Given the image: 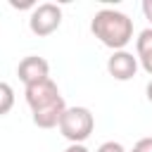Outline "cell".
<instances>
[{
  "label": "cell",
  "mask_w": 152,
  "mask_h": 152,
  "mask_svg": "<svg viewBox=\"0 0 152 152\" xmlns=\"http://www.w3.org/2000/svg\"><path fill=\"white\" fill-rule=\"evenodd\" d=\"M135 52L138 55H145V52H152V26L150 28H142L135 38Z\"/></svg>",
  "instance_id": "cell-9"
},
{
  "label": "cell",
  "mask_w": 152,
  "mask_h": 152,
  "mask_svg": "<svg viewBox=\"0 0 152 152\" xmlns=\"http://www.w3.org/2000/svg\"><path fill=\"white\" fill-rule=\"evenodd\" d=\"M107 71L116 81H131L138 71V57H133L128 50H116L107 59Z\"/></svg>",
  "instance_id": "cell-6"
},
{
  "label": "cell",
  "mask_w": 152,
  "mask_h": 152,
  "mask_svg": "<svg viewBox=\"0 0 152 152\" xmlns=\"http://www.w3.org/2000/svg\"><path fill=\"white\" fill-rule=\"evenodd\" d=\"M17 76H19V81H21L26 88H28V86H36V83L50 78V64H48L45 57L28 55V57H24V59L19 62Z\"/></svg>",
  "instance_id": "cell-5"
},
{
  "label": "cell",
  "mask_w": 152,
  "mask_h": 152,
  "mask_svg": "<svg viewBox=\"0 0 152 152\" xmlns=\"http://www.w3.org/2000/svg\"><path fill=\"white\" fill-rule=\"evenodd\" d=\"M64 112H66V102L62 97L59 102H55L50 107H43L38 112H31V119H33V124L38 128H55V126H59V119H62Z\"/></svg>",
  "instance_id": "cell-7"
},
{
  "label": "cell",
  "mask_w": 152,
  "mask_h": 152,
  "mask_svg": "<svg viewBox=\"0 0 152 152\" xmlns=\"http://www.w3.org/2000/svg\"><path fill=\"white\" fill-rule=\"evenodd\" d=\"M145 95H147V100H150V102H152V81H150V83H147V88H145Z\"/></svg>",
  "instance_id": "cell-15"
},
{
  "label": "cell",
  "mask_w": 152,
  "mask_h": 152,
  "mask_svg": "<svg viewBox=\"0 0 152 152\" xmlns=\"http://www.w3.org/2000/svg\"><path fill=\"white\" fill-rule=\"evenodd\" d=\"M138 62H140V66L145 69V74H150V76H152V52L138 55Z\"/></svg>",
  "instance_id": "cell-12"
},
{
  "label": "cell",
  "mask_w": 152,
  "mask_h": 152,
  "mask_svg": "<svg viewBox=\"0 0 152 152\" xmlns=\"http://www.w3.org/2000/svg\"><path fill=\"white\" fill-rule=\"evenodd\" d=\"M97 152H126V147L121 142H116V140H107V142H102L97 147Z\"/></svg>",
  "instance_id": "cell-10"
},
{
  "label": "cell",
  "mask_w": 152,
  "mask_h": 152,
  "mask_svg": "<svg viewBox=\"0 0 152 152\" xmlns=\"http://www.w3.org/2000/svg\"><path fill=\"white\" fill-rule=\"evenodd\" d=\"M62 24V7L55 5V2H40L31 10V17H28V28L33 36L38 38H45L50 33H55Z\"/></svg>",
  "instance_id": "cell-3"
},
{
  "label": "cell",
  "mask_w": 152,
  "mask_h": 152,
  "mask_svg": "<svg viewBox=\"0 0 152 152\" xmlns=\"http://www.w3.org/2000/svg\"><path fill=\"white\" fill-rule=\"evenodd\" d=\"M57 128L69 142H86L95 128V116L88 107H66Z\"/></svg>",
  "instance_id": "cell-2"
},
{
  "label": "cell",
  "mask_w": 152,
  "mask_h": 152,
  "mask_svg": "<svg viewBox=\"0 0 152 152\" xmlns=\"http://www.w3.org/2000/svg\"><path fill=\"white\" fill-rule=\"evenodd\" d=\"M142 14H145V19L152 24V0H142Z\"/></svg>",
  "instance_id": "cell-13"
},
{
  "label": "cell",
  "mask_w": 152,
  "mask_h": 152,
  "mask_svg": "<svg viewBox=\"0 0 152 152\" xmlns=\"http://www.w3.org/2000/svg\"><path fill=\"white\" fill-rule=\"evenodd\" d=\"M64 152H90V150H88L83 142H71V145H69Z\"/></svg>",
  "instance_id": "cell-14"
},
{
  "label": "cell",
  "mask_w": 152,
  "mask_h": 152,
  "mask_svg": "<svg viewBox=\"0 0 152 152\" xmlns=\"http://www.w3.org/2000/svg\"><path fill=\"white\" fill-rule=\"evenodd\" d=\"M24 95H26V104L31 107V112H38V109L50 107V104L62 100L59 88H57V83L52 78H45V81L36 83V86H28Z\"/></svg>",
  "instance_id": "cell-4"
},
{
  "label": "cell",
  "mask_w": 152,
  "mask_h": 152,
  "mask_svg": "<svg viewBox=\"0 0 152 152\" xmlns=\"http://www.w3.org/2000/svg\"><path fill=\"white\" fill-rule=\"evenodd\" d=\"M126 152H152V138H140L131 150H126Z\"/></svg>",
  "instance_id": "cell-11"
},
{
  "label": "cell",
  "mask_w": 152,
  "mask_h": 152,
  "mask_svg": "<svg viewBox=\"0 0 152 152\" xmlns=\"http://www.w3.org/2000/svg\"><path fill=\"white\" fill-rule=\"evenodd\" d=\"M14 107V88L5 81H0V116L10 114Z\"/></svg>",
  "instance_id": "cell-8"
},
{
  "label": "cell",
  "mask_w": 152,
  "mask_h": 152,
  "mask_svg": "<svg viewBox=\"0 0 152 152\" xmlns=\"http://www.w3.org/2000/svg\"><path fill=\"white\" fill-rule=\"evenodd\" d=\"M90 31L102 45H107L116 52V50H124L133 40V19L119 10L104 7V10L95 12V17L90 21Z\"/></svg>",
  "instance_id": "cell-1"
}]
</instances>
